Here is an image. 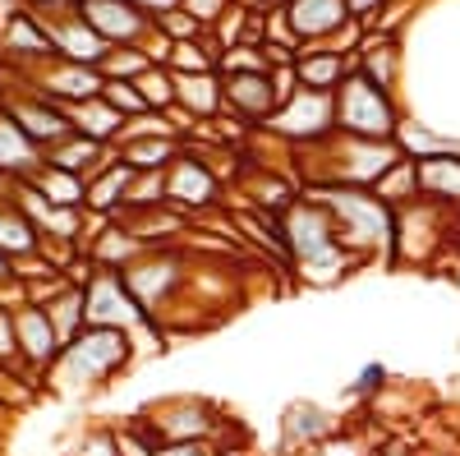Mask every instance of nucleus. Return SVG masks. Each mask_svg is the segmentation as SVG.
Returning <instances> with one entry per match:
<instances>
[{"label": "nucleus", "instance_id": "f257e3e1", "mask_svg": "<svg viewBox=\"0 0 460 456\" xmlns=\"http://www.w3.org/2000/svg\"><path fill=\"white\" fill-rule=\"evenodd\" d=\"M281 240H286L290 273L304 286H336L341 277H350L359 268V263L341 249L332 212L314 194H304V189L290 199V208L281 212Z\"/></svg>", "mask_w": 460, "mask_h": 456}, {"label": "nucleus", "instance_id": "f03ea898", "mask_svg": "<svg viewBox=\"0 0 460 456\" xmlns=\"http://www.w3.org/2000/svg\"><path fill=\"white\" fill-rule=\"evenodd\" d=\"M314 194L336 226L341 249L350 254L359 268L364 263H387L392 268V231H396V208H387L373 189H350V184H323V189H304Z\"/></svg>", "mask_w": 460, "mask_h": 456}, {"label": "nucleus", "instance_id": "7ed1b4c3", "mask_svg": "<svg viewBox=\"0 0 460 456\" xmlns=\"http://www.w3.org/2000/svg\"><path fill=\"white\" fill-rule=\"evenodd\" d=\"M138 360V341L134 332L120 327H84L79 336L60 351V360L47 373V388L60 397H84L106 388L111 378H120Z\"/></svg>", "mask_w": 460, "mask_h": 456}, {"label": "nucleus", "instance_id": "20e7f679", "mask_svg": "<svg viewBox=\"0 0 460 456\" xmlns=\"http://www.w3.org/2000/svg\"><path fill=\"white\" fill-rule=\"evenodd\" d=\"M189 273H194V249L180 240V245H162V249L138 254L129 268H120V282H125L129 300L138 304V314L162 332L166 318L175 314L184 286H189Z\"/></svg>", "mask_w": 460, "mask_h": 456}, {"label": "nucleus", "instance_id": "39448f33", "mask_svg": "<svg viewBox=\"0 0 460 456\" xmlns=\"http://www.w3.org/2000/svg\"><path fill=\"white\" fill-rule=\"evenodd\" d=\"M332 121H336V134H350V139H396L405 116L392 93H382L373 79L350 69L341 79V88L332 93Z\"/></svg>", "mask_w": 460, "mask_h": 456}, {"label": "nucleus", "instance_id": "423d86ee", "mask_svg": "<svg viewBox=\"0 0 460 456\" xmlns=\"http://www.w3.org/2000/svg\"><path fill=\"white\" fill-rule=\"evenodd\" d=\"M226 415L208 397H162L134 415V425L152 443H217Z\"/></svg>", "mask_w": 460, "mask_h": 456}, {"label": "nucleus", "instance_id": "0eeeda50", "mask_svg": "<svg viewBox=\"0 0 460 456\" xmlns=\"http://www.w3.org/2000/svg\"><path fill=\"white\" fill-rule=\"evenodd\" d=\"M451 226L456 217L429 199H414L405 208H396V231H392V268L414 263V268H429V263L451 245Z\"/></svg>", "mask_w": 460, "mask_h": 456}, {"label": "nucleus", "instance_id": "6e6552de", "mask_svg": "<svg viewBox=\"0 0 460 456\" xmlns=\"http://www.w3.org/2000/svg\"><path fill=\"white\" fill-rule=\"evenodd\" d=\"M10 336H14V360H19L23 383L37 392L47 383L51 364L60 360V341L51 332V318L42 304H19V309H10Z\"/></svg>", "mask_w": 460, "mask_h": 456}, {"label": "nucleus", "instance_id": "1a4fd4ad", "mask_svg": "<svg viewBox=\"0 0 460 456\" xmlns=\"http://www.w3.org/2000/svg\"><path fill=\"white\" fill-rule=\"evenodd\" d=\"M221 194H226V184L221 175L199 157V152H180V157L166 166V203L175 212H184L189 221H203V212L221 208Z\"/></svg>", "mask_w": 460, "mask_h": 456}, {"label": "nucleus", "instance_id": "9d476101", "mask_svg": "<svg viewBox=\"0 0 460 456\" xmlns=\"http://www.w3.org/2000/svg\"><path fill=\"white\" fill-rule=\"evenodd\" d=\"M0 69H10L19 84H28L32 93H42L60 106H74V102H88L102 93V74L93 65H74V60H42V65H28V69H14V65H0Z\"/></svg>", "mask_w": 460, "mask_h": 456}, {"label": "nucleus", "instance_id": "9b49d317", "mask_svg": "<svg viewBox=\"0 0 460 456\" xmlns=\"http://www.w3.org/2000/svg\"><path fill=\"white\" fill-rule=\"evenodd\" d=\"M272 139H281L286 148H304V143H318L336 130L332 121V93H309L299 88L286 106H277V116L262 125Z\"/></svg>", "mask_w": 460, "mask_h": 456}, {"label": "nucleus", "instance_id": "f8f14e48", "mask_svg": "<svg viewBox=\"0 0 460 456\" xmlns=\"http://www.w3.org/2000/svg\"><path fill=\"white\" fill-rule=\"evenodd\" d=\"M84 314H88V327H120V332H157L143 314L138 304L129 300L120 273H93L88 286H84ZM162 336V332H157Z\"/></svg>", "mask_w": 460, "mask_h": 456}, {"label": "nucleus", "instance_id": "ddd939ff", "mask_svg": "<svg viewBox=\"0 0 460 456\" xmlns=\"http://www.w3.org/2000/svg\"><path fill=\"white\" fill-rule=\"evenodd\" d=\"M277 88L272 69L267 74H221V116L240 121L244 130H262L277 116Z\"/></svg>", "mask_w": 460, "mask_h": 456}, {"label": "nucleus", "instance_id": "4468645a", "mask_svg": "<svg viewBox=\"0 0 460 456\" xmlns=\"http://www.w3.org/2000/svg\"><path fill=\"white\" fill-rule=\"evenodd\" d=\"M74 10L88 19V28L106 47H129L152 32V19L134 5V0H74Z\"/></svg>", "mask_w": 460, "mask_h": 456}, {"label": "nucleus", "instance_id": "2eb2a0df", "mask_svg": "<svg viewBox=\"0 0 460 456\" xmlns=\"http://www.w3.org/2000/svg\"><path fill=\"white\" fill-rule=\"evenodd\" d=\"M51 42H47V28L32 10H23L14 0V10L0 19V65H14V69H28V65H42L51 60Z\"/></svg>", "mask_w": 460, "mask_h": 456}, {"label": "nucleus", "instance_id": "dca6fc26", "mask_svg": "<svg viewBox=\"0 0 460 456\" xmlns=\"http://www.w3.org/2000/svg\"><path fill=\"white\" fill-rule=\"evenodd\" d=\"M42 19V28H47V42H51V51L60 56V60H74V65H102V56H106V42L88 28V19L79 14V10H56V14H37Z\"/></svg>", "mask_w": 460, "mask_h": 456}, {"label": "nucleus", "instance_id": "f3484780", "mask_svg": "<svg viewBox=\"0 0 460 456\" xmlns=\"http://www.w3.org/2000/svg\"><path fill=\"white\" fill-rule=\"evenodd\" d=\"M410 162H414V180H419V199H429V203L447 208L451 217H460V148L429 152V157H410Z\"/></svg>", "mask_w": 460, "mask_h": 456}, {"label": "nucleus", "instance_id": "a211bd4d", "mask_svg": "<svg viewBox=\"0 0 460 456\" xmlns=\"http://www.w3.org/2000/svg\"><path fill=\"white\" fill-rule=\"evenodd\" d=\"M355 69L364 79H373L382 93H401V74H405V51H401V37H387V32H373L364 28V42L355 51Z\"/></svg>", "mask_w": 460, "mask_h": 456}, {"label": "nucleus", "instance_id": "6ab92c4d", "mask_svg": "<svg viewBox=\"0 0 460 456\" xmlns=\"http://www.w3.org/2000/svg\"><path fill=\"white\" fill-rule=\"evenodd\" d=\"M281 10H286V19H290V32L299 37V47L332 42V37L350 23L345 0H286Z\"/></svg>", "mask_w": 460, "mask_h": 456}, {"label": "nucleus", "instance_id": "aec40b11", "mask_svg": "<svg viewBox=\"0 0 460 456\" xmlns=\"http://www.w3.org/2000/svg\"><path fill=\"white\" fill-rule=\"evenodd\" d=\"M350 69H355V56H341L327 42L299 47V56H295V79H299V88H309V93H336Z\"/></svg>", "mask_w": 460, "mask_h": 456}, {"label": "nucleus", "instance_id": "412c9836", "mask_svg": "<svg viewBox=\"0 0 460 456\" xmlns=\"http://www.w3.org/2000/svg\"><path fill=\"white\" fill-rule=\"evenodd\" d=\"M281 434L290 447H323L327 438L341 434V420L332 410H323L318 401H290L281 415Z\"/></svg>", "mask_w": 460, "mask_h": 456}, {"label": "nucleus", "instance_id": "4be33fe9", "mask_svg": "<svg viewBox=\"0 0 460 456\" xmlns=\"http://www.w3.org/2000/svg\"><path fill=\"white\" fill-rule=\"evenodd\" d=\"M111 152H115V162H125L129 171H166L184 152V139H175V134H143V139H120Z\"/></svg>", "mask_w": 460, "mask_h": 456}, {"label": "nucleus", "instance_id": "5701e85b", "mask_svg": "<svg viewBox=\"0 0 460 456\" xmlns=\"http://www.w3.org/2000/svg\"><path fill=\"white\" fill-rule=\"evenodd\" d=\"M65 116H69V130H74V134H84V139H93V143H106V148H115V139H120V130H125V116H120V111H115L102 93L88 97V102L65 106Z\"/></svg>", "mask_w": 460, "mask_h": 456}, {"label": "nucleus", "instance_id": "b1692460", "mask_svg": "<svg viewBox=\"0 0 460 456\" xmlns=\"http://www.w3.org/2000/svg\"><path fill=\"white\" fill-rule=\"evenodd\" d=\"M115 157V152L106 148V143H93V139H84V134H65L60 143H51L47 152H42V162L47 166H60V171H69V175H93V171H102L106 162Z\"/></svg>", "mask_w": 460, "mask_h": 456}, {"label": "nucleus", "instance_id": "393cba45", "mask_svg": "<svg viewBox=\"0 0 460 456\" xmlns=\"http://www.w3.org/2000/svg\"><path fill=\"white\" fill-rule=\"evenodd\" d=\"M129 166L125 162H106L102 171H93L88 175V189H84V212H93V217H115L120 212V203H125V189H129Z\"/></svg>", "mask_w": 460, "mask_h": 456}, {"label": "nucleus", "instance_id": "a878e982", "mask_svg": "<svg viewBox=\"0 0 460 456\" xmlns=\"http://www.w3.org/2000/svg\"><path fill=\"white\" fill-rule=\"evenodd\" d=\"M175 106H184L194 121L221 116V74H175Z\"/></svg>", "mask_w": 460, "mask_h": 456}, {"label": "nucleus", "instance_id": "bb28decb", "mask_svg": "<svg viewBox=\"0 0 460 456\" xmlns=\"http://www.w3.org/2000/svg\"><path fill=\"white\" fill-rule=\"evenodd\" d=\"M42 309H47V318H51V332H56V341H60V351L88 327V314H84V286H74V282H69L56 300H47Z\"/></svg>", "mask_w": 460, "mask_h": 456}, {"label": "nucleus", "instance_id": "cd10ccee", "mask_svg": "<svg viewBox=\"0 0 460 456\" xmlns=\"http://www.w3.org/2000/svg\"><path fill=\"white\" fill-rule=\"evenodd\" d=\"M32 249H42V240H37L23 208L14 203V194H5L0 199V258H19V254H32Z\"/></svg>", "mask_w": 460, "mask_h": 456}, {"label": "nucleus", "instance_id": "c85d7f7f", "mask_svg": "<svg viewBox=\"0 0 460 456\" xmlns=\"http://www.w3.org/2000/svg\"><path fill=\"white\" fill-rule=\"evenodd\" d=\"M37 166H42V152H37L5 116H0V175L10 180H28Z\"/></svg>", "mask_w": 460, "mask_h": 456}, {"label": "nucleus", "instance_id": "c756f323", "mask_svg": "<svg viewBox=\"0 0 460 456\" xmlns=\"http://www.w3.org/2000/svg\"><path fill=\"white\" fill-rule=\"evenodd\" d=\"M28 184L37 189L42 199H51V203H60V208H84V189H88V180L84 175H69V171H60V166H37L32 175H28Z\"/></svg>", "mask_w": 460, "mask_h": 456}, {"label": "nucleus", "instance_id": "7c9ffc66", "mask_svg": "<svg viewBox=\"0 0 460 456\" xmlns=\"http://www.w3.org/2000/svg\"><path fill=\"white\" fill-rule=\"evenodd\" d=\"M373 194L387 203V208H405V203H414L419 199V180H414V162L410 157H401L387 175H382L377 184H373Z\"/></svg>", "mask_w": 460, "mask_h": 456}, {"label": "nucleus", "instance_id": "2f4dec72", "mask_svg": "<svg viewBox=\"0 0 460 456\" xmlns=\"http://www.w3.org/2000/svg\"><path fill=\"white\" fill-rule=\"evenodd\" d=\"M166 203V171H134L120 212H143V208H162Z\"/></svg>", "mask_w": 460, "mask_h": 456}, {"label": "nucleus", "instance_id": "473e14b6", "mask_svg": "<svg viewBox=\"0 0 460 456\" xmlns=\"http://www.w3.org/2000/svg\"><path fill=\"white\" fill-rule=\"evenodd\" d=\"M143 69H152V60H147V51H143L138 42H129V47H106V56H102V65H97L102 79H138Z\"/></svg>", "mask_w": 460, "mask_h": 456}, {"label": "nucleus", "instance_id": "72a5a7b5", "mask_svg": "<svg viewBox=\"0 0 460 456\" xmlns=\"http://www.w3.org/2000/svg\"><path fill=\"white\" fill-rule=\"evenodd\" d=\"M134 84H138V93H143L147 111H171V106H175V74H171L166 65H152V69H143Z\"/></svg>", "mask_w": 460, "mask_h": 456}, {"label": "nucleus", "instance_id": "f704fd0d", "mask_svg": "<svg viewBox=\"0 0 460 456\" xmlns=\"http://www.w3.org/2000/svg\"><path fill=\"white\" fill-rule=\"evenodd\" d=\"M267 69H272V60H267V51L258 42H235L217 60V74H267Z\"/></svg>", "mask_w": 460, "mask_h": 456}, {"label": "nucleus", "instance_id": "c9c22d12", "mask_svg": "<svg viewBox=\"0 0 460 456\" xmlns=\"http://www.w3.org/2000/svg\"><path fill=\"white\" fill-rule=\"evenodd\" d=\"M65 456H120L115 425H88L84 434H74V443L65 447Z\"/></svg>", "mask_w": 460, "mask_h": 456}, {"label": "nucleus", "instance_id": "e433bc0d", "mask_svg": "<svg viewBox=\"0 0 460 456\" xmlns=\"http://www.w3.org/2000/svg\"><path fill=\"white\" fill-rule=\"evenodd\" d=\"M102 97L120 111V116L129 121V116H143L147 111V102H143V93H138V84L134 79H102Z\"/></svg>", "mask_w": 460, "mask_h": 456}, {"label": "nucleus", "instance_id": "4c0bfd02", "mask_svg": "<svg viewBox=\"0 0 460 456\" xmlns=\"http://www.w3.org/2000/svg\"><path fill=\"white\" fill-rule=\"evenodd\" d=\"M152 28H157V32H166L171 37V42H194V37H203L208 28L194 19V14H189V10H166V14H157V19H152Z\"/></svg>", "mask_w": 460, "mask_h": 456}, {"label": "nucleus", "instance_id": "58836bf2", "mask_svg": "<svg viewBox=\"0 0 460 456\" xmlns=\"http://www.w3.org/2000/svg\"><path fill=\"white\" fill-rule=\"evenodd\" d=\"M115 438H120V456H157V443H152L134 420L115 425Z\"/></svg>", "mask_w": 460, "mask_h": 456}, {"label": "nucleus", "instance_id": "ea45409f", "mask_svg": "<svg viewBox=\"0 0 460 456\" xmlns=\"http://www.w3.org/2000/svg\"><path fill=\"white\" fill-rule=\"evenodd\" d=\"M28 397H32V388L23 383V378H19L14 369H5V364H0V406H5V410L14 415V410H19Z\"/></svg>", "mask_w": 460, "mask_h": 456}, {"label": "nucleus", "instance_id": "a19ab883", "mask_svg": "<svg viewBox=\"0 0 460 456\" xmlns=\"http://www.w3.org/2000/svg\"><path fill=\"white\" fill-rule=\"evenodd\" d=\"M180 10H189L203 28H217V23H221V14L230 10V0H180Z\"/></svg>", "mask_w": 460, "mask_h": 456}, {"label": "nucleus", "instance_id": "79ce46f5", "mask_svg": "<svg viewBox=\"0 0 460 456\" xmlns=\"http://www.w3.org/2000/svg\"><path fill=\"white\" fill-rule=\"evenodd\" d=\"M382 388H387V364H364L359 378H355V392L359 397H377Z\"/></svg>", "mask_w": 460, "mask_h": 456}, {"label": "nucleus", "instance_id": "37998d69", "mask_svg": "<svg viewBox=\"0 0 460 456\" xmlns=\"http://www.w3.org/2000/svg\"><path fill=\"white\" fill-rule=\"evenodd\" d=\"M157 456H221L217 443H157Z\"/></svg>", "mask_w": 460, "mask_h": 456}, {"label": "nucleus", "instance_id": "c03bdc74", "mask_svg": "<svg viewBox=\"0 0 460 456\" xmlns=\"http://www.w3.org/2000/svg\"><path fill=\"white\" fill-rule=\"evenodd\" d=\"M382 5H387V0H345V10H350V19H359L364 28H373V19L382 14Z\"/></svg>", "mask_w": 460, "mask_h": 456}, {"label": "nucleus", "instance_id": "a18cd8bd", "mask_svg": "<svg viewBox=\"0 0 460 456\" xmlns=\"http://www.w3.org/2000/svg\"><path fill=\"white\" fill-rule=\"evenodd\" d=\"M19 5L32 14H56V10H74V0H19Z\"/></svg>", "mask_w": 460, "mask_h": 456}, {"label": "nucleus", "instance_id": "49530a36", "mask_svg": "<svg viewBox=\"0 0 460 456\" xmlns=\"http://www.w3.org/2000/svg\"><path fill=\"white\" fill-rule=\"evenodd\" d=\"M373 456H424V452H419L414 443H405V438H392V443H382Z\"/></svg>", "mask_w": 460, "mask_h": 456}, {"label": "nucleus", "instance_id": "de8ad7c7", "mask_svg": "<svg viewBox=\"0 0 460 456\" xmlns=\"http://www.w3.org/2000/svg\"><path fill=\"white\" fill-rule=\"evenodd\" d=\"M134 5L147 14V19H157V14H166V10H175L180 0H134Z\"/></svg>", "mask_w": 460, "mask_h": 456}, {"label": "nucleus", "instance_id": "09e8293b", "mask_svg": "<svg viewBox=\"0 0 460 456\" xmlns=\"http://www.w3.org/2000/svg\"><path fill=\"white\" fill-rule=\"evenodd\" d=\"M10 277V258H0V282H5Z\"/></svg>", "mask_w": 460, "mask_h": 456}, {"label": "nucleus", "instance_id": "8fccbe9b", "mask_svg": "<svg viewBox=\"0 0 460 456\" xmlns=\"http://www.w3.org/2000/svg\"><path fill=\"white\" fill-rule=\"evenodd\" d=\"M5 420H10V415H0V434H5Z\"/></svg>", "mask_w": 460, "mask_h": 456}, {"label": "nucleus", "instance_id": "3c124183", "mask_svg": "<svg viewBox=\"0 0 460 456\" xmlns=\"http://www.w3.org/2000/svg\"><path fill=\"white\" fill-rule=\"evenodd\" d=\"M0 456H5V434H0Z\"/></svg>", "mask_w": 460, "mask_h": 456}, {"label": "nucleus", "instance_id": "603ef678", "mask_svg": "<svg viewBox=\"0 0 460 456\" xmlns=\"http://www.w3.org/2000/svg\"><path fill=\"white\" fill-rule=\"evenodd\" d=\"M230 456H249V452H230Z\"/></svg>", "mask_w": 460, "mask_h": 456}, {"label": "nucleus", "instance_id": "864d4df0", "mask_svg": "<svg viewBox=\"0 0 460 456\" xmlns=\"http://www.w3.org/2000/svg\"><path fill=\"white\" fill-rule=\"evenodd\" d=\"M272 5H286V0H272Z\"/></svg>", "mask_w": 460, "mask_h": 456}, {"label": "nucleus", "instance_id": "5fc2aeb1", "mask_svg": "<svg viewBox=\"0 0 460 456\" xmlns=\"http://www.w3.org/2000/svg\"><path fill=\"white\" fill-rule=\"evenodd\" d=\"M0 415H10V410H5V406H0Z\"/></svg>", "mask_w": 460, "mask_h": 456}]
</instances>
